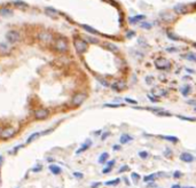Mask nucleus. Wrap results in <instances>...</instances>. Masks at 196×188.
Masks as SVG:
<instances>
[{
    "label": "nucleus",
    "mask_w": 196,
    "mask_h": 188,
    "mask_svg": "<svg viewBox=\"0 0 196 188\" xmlns=\"http://www.w3.org/2000/svg\"><path fill=\"white\" fill-rule=\"evenodd\" d=\"M54 48L60 52V53H64V52H67L68 51V48H69V45H68V41H67V39L63 37H60V38H56L55 39V41H54Z\"/></svg>",
    "instance_id": "1"
},
{
    "label": "nucleus",
    "mask_w": 196,
    "mask_h": 188,
    "mask_svg": "<svg viewBox=\"0 0 196 188\" xmlns=\"http://www.w3.org/2000/svg\"><path fill=\"white\" fill-rule=\"evenodd\" d=\"M74 46H75V49L77 51L78 54H83V53H85L87 51L88 44L81 38H76L74 40Z\"/></svg>",
    "instance_id": "2"
},
{
    "label": "nucleus",
    "mask_w": 196,
    "mask_h": 188,
    "mask_svg": "<svg viewBox=\"0 0 196 188\" xmlns=\"http://www.w3.org/2000/svg\"><path fill=\"white\" fill-rule=\"evenodd\" d=\"M154 64L157 69H161V70H168L171 68V62L165 57H157Z\"/></svg>",
    "instance_id": "3"
},
{
    "label": "nucleus",
    "mask_w": 196,
    "mask_h": 188,
    "mask_svg": "<svg viewBox=\"0 0 196 188\" xmlns=\"http://www.w3.org/2000/svg\"><path fill=\"white\" fill-rule=\"evenodd\" d=\"M87 95L85 93H76L72 96V100H71V103L75 106V107H78L80 106L85 100H86Z\"/></svg>",
    "instance_id": "4"
},
{
    "label": "nucleus",
    "mask_w": 196,
    "mask_h": 188,
    "mask_svg": "<svg viewBox=\"0 0 196 188\" xmlns=\"http://www.w3.org/2000/svg\"><path fill=\"white\" fill-rule=\"evenodd\" d=\"M6 39H7L8 42L14 44V42L20 40V33L17 31H15V30H10V31H8L6 33Z\"/></svg>",
    "instance_id": "5"
},
{
    "label": "nucleus",
    "mask_w": 196,
    "mask_h": 188,
    "mask_svg": "<svg viewBox=\"0 0 196 188\" xmlns=\"http://www.w3.org/2000/svg\"><path fill=\"white\" fill-rule=\"evenodd\" d=\"M15 133H16V130L14 127H6V129H3L2 131L0 132V138H2V139H9V138L14 136Z\"/></svg>",
    "instance_id": "6"
},
{
    "label": "nucleus",
    "mask_w": 196,
    "mask_h": 188,
    "mask_svg": "<svg viewBox=\"0 0 196 188\" xmlns=\"http://www.w3.org/2000/svg\"><path fill=\"white\" fill-rule=\"evenodd\" d=\"M38 38H39V40L44 41V42H49L53 40V35L48 31H42L38 35Z\"/></svg>",
    "instance_id": "7"
},
{
    "label": "nucleus",
    "mask_w": 196,
    "mask_h": 188,
    "mask_svg": "<svg viewBox=\"0 0 196 188\" xmlns=\"http://www.w3.org/2000/svg\"><path fill=\"white\" fill-rule=\"evenodd\" d=\"M48 115H49V111H48L47 109H38V110L35 113V117H36V119L41 120V119L47 118Z\"/></svg>",
    "instance_id": "8"
},
{
    "label": "nucleus",
    "mask_w": 196,
    "mask_h": 188,
    "mask_svg": "<svg viewBox=\"0 0 196 188\" xmlns=\"http://www.w3.org/2000/svg\"><path fill=\"white\" fill-rule=\"evenodd\" d=\"M173 10L176 12L177 14H185V13L188 12V8H187V6L183 5V3H178V5L174 6Z\"/></svg>",
    "instance_id": "9"
},
{
    "label": "nucleus",
    "mask_w": 196,
    "mask_h": 188,
    "mask_svg": "<svg viewBox=\"0 0 196 188\" xmlns=\"http://www.w3.org/2000/svg\"><path fill=\"white\" fill-rule=\"evenodd\" d=\"M180 159L182 162H186V163H192L194 161V156L192 154H189V152H182L180 155Z\"/></svg>",
    "instance_id": "10"
},
{
    "label": "nucleus",
    "mask_w": 196,
    "mask_h": 188,
    "mask_svg": "<svg viewBox=\"0 0 196 188\" xmlns=\"http://www.w3.org/2000/svg\"><path fill=\"white\" fill-rule=\"evenodd\" d=\"M91 145H92V141H91V140H86V141H85V142L81 145V147L79 148L78 150L76 151V154H77V155H79V154H81V152L86 151L87 149H88V148H90V147H91Z\"/></svg>",
    "instance_id": "11"
},
{
    "label": "nucleus",
    "mask_w": 196,
    "mask_h": 188,
    "mask_svg": "<svg viewBox=\"0 0 196 188\" xmlns=\"http://www.w3.org/2000/svg\"><path fill=\"white\" fill-rule=\"evenodd\" d=\"M125 87H126V85H125V83H124L123 80L116 81V83H114V85H113V88L116 90V91H123Z\"/></svg>",
    "instance_id": "12"
},
{
    "label": "nucleus",
    "mask_w": 196,
    "mask_h": 188,
    "mask_svg": "<svg viewBox=\"0 0 196 188\" xmlns=\"http://www.w3.org/2000/svg\"><path fill=\"white\" fill-rule=\"evenodd\" d=\"M132 140H133V138L131 135H129V134H123L120 136V139H119V141H120L122 145H125V143H127V142H130Z\"/></svg>",
    "instance_id": "13"
},
{
    "label": "nucleus",
    "mask_w": 196,
    "mask_h": 188,
    "mask_svg": "<svg viewBox=\"0 0 196 188\" xmlns=\"http://www.w3.org/2000/svg\"><path fill=\"white\" fill-rule=\"evenodd\" d=\"M81 28L85 29V30H86L87 32H90V33H93V35H98L99 33L94 28H92V26H90V25H87V24H81Z\"/></svg>",
    "instance_id": "14"
},
{
    "label": "nucleus",
    "mask_w": 196,
    "mask_h": 188,
    "mask_svg": "<svg viewBox=\"0 0 196 188\" xmlns=\"http://www.w3.org/2000/svg\"><path fill=\"white\" fill-rule=\"evenodd\" d=\"M146 17L145 15H137V16H133V17H130V23L131 24H136V23H138V22H140L141 19H143Z\"/></svg>",
    "instance_id": "15"
},
{
    "label": "nucleus",
    "mask_w": 196,
    "mask_h": 188,
    "mask_svg": "<svg viewBox=\"0 0 196 188\" xmlns=\"http://www.w3.org/2000/svg\"><path fill=\"white\" fill-rule=\"evenodd\" d=\"M49 170H51V172L53 173V174H60L61 172H62V170L60 166L58 165H55V164H52V165H49Z\"/></svg>",
    "instance_id": "16"
},
{
    "label": "nucleus",
    "mask_w": 196,
    "mask_h": 188,
    "mask_svg": "<svg viewBox=\"0 0 196 188\" xmlns=\"http://www.w3.org/2000/svg\"><path fill=\"white\" fill-rule=\"evenodd\" d=\"M45 13H46L47 15L52 16V17H55V16L58 15V12H56L54 8H51V7H47V8L45 9Z\"/></svg>",
    "instance_id": "17"
},
{
    "label": "nucleus",
    "mask_w": 196,
    "mask_h": 188,
    "mask_svg": "<svg viewBox=\"0 0 196 188\" xmlns=\"http://www.w3.org/2000/svg\"><path fill=\"white\" fill-rule=\"evenodd\" d=\"M40 134H41V133H39V132L32 133V134H31V135L28 138V140H26V143H31V142H33V141H35V140H36V139L39 136Z\"/></svg>",
    "instance_id": "18"
},
{
    "label": "nucleus",
    "mask_w": 196,
    "mask_h": 188,
    "mask_svg": "<svg viewBox=\"0 0 196 188\" xmlns=\"http://www.w3.org/2000/svg\"><path fill=\"white\" fill-rule=\"evenodd\" d=\"M104 46H107V48H108L109 51L114 52V53H117L118 52V47L116 46V45L111 44V42H107V44H104Z\"/></svg>",
    "instance_id": "19"
},
{
    "label": "nucleus",
    "mask_w": 196,
    "mask_h": 188,
    "mask_svg": "<svg viewBox=\"0 0 196 188\" xmlns=\"http://www.w3.org/2000/svg\"><path fill=\"white\" fill-rule=\"evenodd\" d=\"M108 157H109V154L108 152H103V154H101L100 155V157H99V163H101V164H103V163H106L107 162V159H108Z\"/></svg>",
    "instance_id": "20"
},
{
    "label": "nucleus",
    "mask_w": 196,
    "mask_h": 188,
    "mask_svg": "<svg viewBox=\"0 0 196 188\" xmlns=\"http://www.w3.org/2000/svg\"><path fill=\"white\" fill-rule=\"evenodd\" d=\"M14 5L16 6V7H19V8H28V3H25L24 1H22V0H17V1H15L14 2Z\"/></svg>",
    "instance_id": "21"
},
{
    "label": "nucleus",
    "mask_w": 196,
    "mask_h": 188,
    "mask_svg": "<svg viewBox=\"0 0 196 188\" xmlns=\"http://www.w3.org/2000/svg\"><path fill=\"white\" fill-rule=\"evenodd\" d=\"M164 91L163 90H161V88H158V87H155L154 90H153V94L155 95V96H163V95H165V93H163Z\"/></svg>",
    "instance_id": "22"
},
{
    "label": "nucleus",
    "mask_w": 196,
    "mask_h": 188,
    "mask_svg": "<svg viewBox=\"0 0 196 188\" xmlns=\"http://www.w3.org/2000/svg\"><path fill=\"white\" fill-rule=\"evenodd\" d=\"M120 182V179L117 178V179H115V180H109V181H107V182H104L106 184V186H115V185H117Z\"/></svg>",
    "instance_id": "23"
},
{
    "label": "nucleus",
    "mask_w": 196,
    "mask_h": 188,
    "mask_svg": "<svg viewBox=\"0 0 196 188\" xmlns=\"http://www.w3.org/2000/svg\"><path fill=\"white\" fill-rule=\"evenodd\" d=\"M183 56H185V58H187V60H189V61L196 62V54H194V53H187V54L183 55Z\"/></svg>",
    "instance_id": "24"
},
{
    "label": "nucleus",
    "mask_w": 196,
    "mask_h": 188,
    "mask_svg": "<svg viewBox=\"0 0 196 188\" xmlns=\"http://www.w3.org/2000/svg\"><path fill=\"white\" fill-rule=\"evenodd\" d=\"M84 40L86 42H92V44H98L99 40L97 38H93V37H84Z\"/></svg>",
    "instance_id": "25"
},
{
    "label": "nucleus",
    "mask_w": 196,
    "mask_h": 188,
    "mask_svg": "<svg viewBox=\"0 0 196 188\" xmlns=\"http://www.w3.org/2000/svg\"><path fill=\"white\" fill-rule=\"evenodd\" d=\"M0 14H1L2 16H8V15H12V14H13V12H12L10 9L5 8V9H1V10H0Z\"/></svg>",
    "instance_id": "26"
},
{
    "label": "nucleus",
    "mask_w": 196,
    "mask_h": 188,
    "mask_svg": "<svg viewBox=\"0 0 196 188\" xmlns=\"http://www.w3.org/2000/svg\"><path fill=\"white\" fill-rule=\"evenodd\" d=\"M155 178H156V174H149V175H146L143 178V180L147 182V181H150V180H154Z\"/></svg>",
    "instance_id": "27"
},
{
    "label": "nucleus",
    "mask_w": 196,
    "mask_h": 188,
    "mask_svg": "<svg viewBox=\"0 0 196 188\" xmlns=\"http://www.w3.org/2000/svg\"><path fill=\"white\" fill-rule=\"evenodd\" d=\"M131 177H132V179H133L134 182H138V181L140 180V175H139L138 173H136V172H133V173L131 174Z\"/></svg>",
    "instance_id": "28"
},
{
    "label": "nucleus",
    "mask_w": 196,
    "mask_h": 188,
    "mask_svg": "<svg viewBox=\"0 0 196 188\" xmlns=\"http://www.w3.org/2000/svg\"><path fill=\"white\" fill-rule=\"evenodd\" d=\"M189 91H190L189 86H188V85H186V86L182 88V95H185V96H186V95H188V94H189Z\"/></svg>",
    "instance_id": "29"
},
{
    "label": "nucleus",
    "mask_w": 196,
    "mask_h": 188,
    "mask_svg": "<svg viewBox=\"0 0 196 188\" xmlns=\"http://www.w3.org/2000/svg\"><path fill=\"white\" fill-rule=\"evenodd\" d=\"M168 36L171 38L172 40H179V39H180V38L178 37V36H176V35H174L173 32H171V31H169V32H168Z\"/></svg>",
    "instance_id": "30"
},
{
    "label": "nucleus",
    "mask_w": 196,
    "mask_h": 188,
    "mask_svg": "<svg viewBox=\"0 0 196 188\" xmlns=\"http://www.w3.org/2000/svg\"><path fill=\"white\" fill-rule=\"evenodd\" d=\"M141 28H142V29H147V30H148V29H150V28H152V24H150V23H147V22H142V23H141Z\"/></svg>",
    "instance_id": "31"
},
{
    "label": "nucleus",
    "mask_w": 196,
    "mask_h": 188,
    "mask_svg": "<svg viewBox=\"0 0 196 188\" xmlns=\"http://www.w3.org/2000/svg\"><path fill=\"white\" fill-rule=\"evenodd\" d=\"M0 51H2V52H8L9 51V48L7 47V45L6 44H0Z\"/></svg>",
    "instance_id": "32"
},
{
    "label": "nucleus",
    "mask_w": 196,
    "mask_h": 188,
    "mask_svg": "<svg viewBox=\"0 0 196 188\" xmlns=\"http://www.w3.org/2000/svg\"><path fill=\"white\" fill-rule=\"evenodd\" d=\"M165 140H169V141H172V142H177L178 141V138L177 136H163Z\"/></svg>",
    "instance_id": "33"
},
{
    "label": "nucleus",
    "mask_w": 196,
    "mask_h": 188,
    "mask_svg": "<svg viewBox=\"0 0 196 188\" xmlns=\"http://www.w3.org/2000/svg\"><path fill=\"white\" fill-rule=\"evenodd\" d=\"M139 156H140L141 158H147V157H148V152H147V151H140V152H139Z\"/></svg>",
    "instance_id": "34"
},
{
    "label": "nucleus",
    "mask_w": 196,
    "mask_h": 188,
    "mask_svg": "<svg viewBox=\"0 0 196 188\" xmlns=\"http://www.w3.org/2000/svg\"><path fill=\"white\" fill-rule=\"evenodd\" d=\"M178 117L181 118V119H185V120H190V122L195 120V118H192V117H183V116H178Z\"/></svg>",
    "instance_id": "35"
},
{
    "label": "nucleus",
    "mask_w": 196,
    "mask_h": 188,
    "mask_svg": "<svg viewBox=\"0 0 196 188\" xmlns=\"http://www.w3.org/2000/svg\"><path fill=\"white\" fill-rule=\"evenodd\" d=\"M99 80H100V83H102V85H103V86H106V87H108V86H109V83H108L107 80L101 79V78H99Z\"/></svg>",
    "instance_id": "36"
},
{
    "label": "nucleus",
    "mask_w": 196,
    "mask_h": 188,
    "mask_svg": "<svg viewBox=\"0 0 196 188\" xmlns=\"http://www.w3.org/2000/svg\"><path fill=\"white\" fill-rule=\"evenodd\" d=\"M125 101H126V102H129V103H131V104H137L138 103L136 100H132V99H129V97H126V99H125Z\"/></svg>",
    "instance_id": "37"
},
{
    "label": "nucleus",
    "mask_w": 196,
    "mask_h": 188,
    "mask_svg": "<svg viewBox=\"0 0 196 188\" xmlns=\"http://www.w3.org/2000/svg\"><path fill=\"white\" fill-rule=\"evenodd\" d=\"M74 177H76V178H78V179H81L84 175H83V173H80V172H74Z\"/></svg>",
    "instance_id": "38"
},
{
    "label": "nucleus",
    "mask_w": 196,
    "mask_h": 188,
    "mask_svg": "<svg viewBox=\"0 0 196 188\" xmlns=\"http://www.w3.org/2000/svg\"><path fill=\"white\" fill-rule=\"evenodd\" d=\"M109 134H110L109 132H106V133H103V134H102V136H101V140H106V139L108 138V135H109Z\"/></svg>",
    "instance_id": "39"
},
{
    "label": "nucleus",
    "mask_w": 196,
    "mask_h": 188,
    "mask_svg": "<svg viewBox=\"0 0 196 188\" xmlns=\"http://www.w3.org/2000/svg\"><path fill=\"white\" fill-rule=\"evenodd\" d=\"M114 164H115V159H111V161H109V162L107 163V165H108L109 168H113V166H114Z\"/></svg>",
    "instance_id": "40"
},
{
    "label": "nucleus",
    "mask_w": 196,
    "mask_h": 188,
    "mask_svg": "<svg viewBox=\"0 0 196 188\" xmlns=\"http://www.w3.org/2000/svg\"><path fill=\"white\" fill-rule=\"evenodd\" d=\"M127 170H129V166H127V165L122 166V168L119 169V173H122V172H124V171H127Z\"/></svg>",
    "instance_id": "41"
},
{
    "label": "nucleus",
    "mask_w": 196,
    "mask_h": 188,
    "mask_svg": "<svg viewBox=\"0 0 196 188\" xmlns=\"http://www.w3.org/2000/svg\"><path fill=\"white\" fill-rule=\"evenodd\" d=\"M41 169H42V168H41V165H38V168L36 166V168H33V169H32V172H39V171H41Z\"/></svg>",
    "instance_id": "42"
},
{
    "label": "nucleus",
    "mask_w": 196,
    "mask_h": 188,
    "mask_svg": "<svg viewBox=\"0 0 196 188\" xmlns=\"http://www.w3.org/2000/svg\"><path fill=\"white\" fill-rule=\"evenodd\" d=\"M111 169H113V168H109V166H107L106 169H103V171H102V173H109V172L111 171Z\"/></svg>",
    "instance_id": "43"
},
{
    "label": "nucleus",
    "mask_w": 196,
    "mask_h": 188,
    "mask_svg": "<svg viewBox=\"0 0 196 188\" xmlns=\"http://www.w3.org/2000/svg\"><path fill=\"white\" fill-rule=\"evenodd\" d=\"M148 99H149V100H152L153 102H156V99H155V97H154L152 94H148Z\"/></svg>",
    "instance_id": "44"
},
{
    "label": "nucleus",
    "mask_w": 196,
    "mask_h": 188,
    "mask_svg": "<svg viewBox=\"0 0 196 188\" xmlns=\"http://www.w3.org/2000/svg\"><path fill=\"white\" fill-rule=\"evenodd\" d=\"M174 178H179V177H181V173L179 172V171H177V172H174V175H173Z\"/></svg>",
    "instance_id": "45"
},
{
    "label": "nucleus",
    "mask_w": 196,
    "mask_h": 188,
    "mask_svg": "<svg viewBox=\"0 0 196 188\" xmlns=\"http://www.w3.org/2000/svg\"><path fill=\"white\" fill-rule=\"evenodd\" d=\"M104 107H119V104H104Z\"/></svg>",
    "instance_id": "46"
},
{
    "label": "nucleus",
    "mask_w": 196,
    "mask_h": 188,
    "mask_svg": "<svg viewBox=\"0 0 196 188\" xmlns=\"http://www.w3.org/2000/svg\"><path fill=\"white\" fill-rule=\"evenodd\" d=\"M132 36H134V32H129V33H127V38L132 37Z\"/></svg>",
    "instance_id": "47"
},
{
    "label": "nucleus",
    "mask_w": 196,
    "mask_h": 188,
    "mask_svg": "<svg viewBox=\"0 0 196 188\" xmlns=\"http://www.w3.org/2000/svg\"><path fill=\"white\" fill-rule=\"evenodd\" d=\"M119 149H120V147H119V146H117V145H116V146H114V150H119Z\"/></svg>",
    "instance_id": "48"
},
{
    "label": "nucleus",
    "mask_w": 196,
    "mask_h": 188,
    "mask_svg": "<svg viewBox=\"0 0 196 188\" xmlns=\"http://www.w3.org/2000/svg\"><path fill=\"white\" fill-rule=\"evenodd\" d=\"M2 162H3V157H2V156H0V166L2 165Z\"/></svg>",
    "instance_id": "49"
},
{
    "label": "nucleus",
    "mask_w": 196,
    "mask_h": 188,
    "mask_svg": "<svg viewBox=\"0 0 196 188\" xmlns=\"http://www.w3.org/2000/svg\"><path fill=\"white\" fill-rule=\"evenodd\" d=\"M172 188H181V187H180L179 185H173V186H172Z\"/></svg>",
    "instance_id": "50"
},
{
    "label": "nucleus",
    "mask_w": 196,
    "mask_h": 188,
    "mask_svg": "<svg viewBox=\"0 0 196 188\" xmlns=\"http://www.w3.org/2000/svg\"><path fill=\"white\" fill-rule=\"evenodd\" d=\"M99 185H100V182H98V184H95V185H93V186H92V187H93V188H95V187H98Z\"/></svg>",
    "instance_id": "51"
},
{
    "label": "nucleus",
    "mask_w": 196,
    "mask_h": 188,
    "mask_svg": "<svg viewBox=\"0 0 196 188\" xmlns=\"http://www.w3.org/2000/svg\"><path fill=\"white\" fill-rule=\"evenodd\" d=\"M183 188H193V187H183Z\"/></svg>",
    "instance_id": "52"
},
{
    "label": "nucleus",
    "mask_w": 196,
    "mask_h": 188,
    "mask_svg": "<svg viewBox=\"0 0 196 188\" xmlns=\"http://www.w3.org/2000/svg\"><path fill=\"white\" fill-rule=\"evenodd\" d=\"M194 46H195V47H196V42H195V44H194Z\"/></svg>",
    "instance_id": "53"
},
{
    "label": "nucleus",
    "mask_w": 196,
    "mask_h": 188,
    "mask_svg": "<svg viewBox=\"0 0 196 188\" xmlns=\"http://www.w3.org/2000/svg\"><path fill=\"white\" fill-rule=\"evenodd\" d=\"M195 110H196V108H195Z\"/></svg>",
    "instance_id": "54"
}]
</instances>
